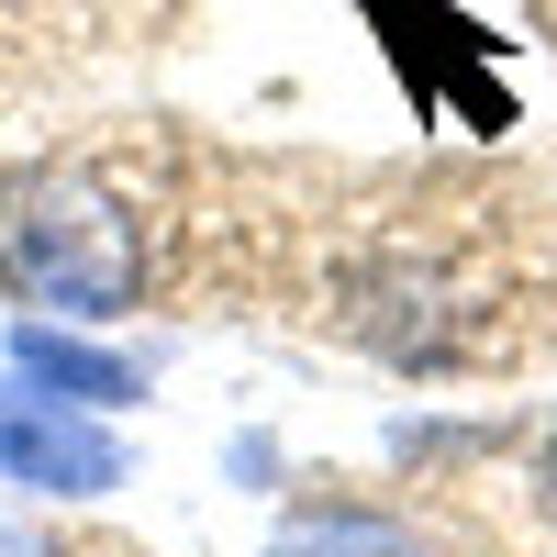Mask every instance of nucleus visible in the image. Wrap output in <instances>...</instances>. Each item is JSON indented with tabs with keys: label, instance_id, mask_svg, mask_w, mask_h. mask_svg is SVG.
<instances>
[{
	"label": "nucleus",
	"instance_id": "obj_1",
	"mask_svg": "<svg viewBox=\"0 0 557 557\" xmlns=\"http://www.w3.org/2000/svg\"><path fill=\"white\" fill-rule=\"evenodd\" d=\"M157 278L146 212L89 168H23L0 178V301L34 323H123Z\"/></svg>",
	"mask_w": 557,
	"mask_h": 557
},
{
	"label": "nucleus",
	"instance_id": "obj_5",
	"mask_svg": "<svg viewBox=\"0 0 557 557\" xmlns=\"http://www.w3.org/2000/svg\"><path fill=\"white\" fill-rule=\"evenodd\" d=\"M0 557H67L45 524H23V513H0Z\"/></svg>",
	"mask_w": 557,
	"mask_h": 557
},
{
	"label": "nucleus",
	"instance_id": "obj_3",
	"mask_svg": "<svg viewBox=\"0 0 557 557\" xmlns=\"http://www.w3.org/2000/svg\"><path fill=\"white\" fill-rule=\"evenodd\" d=\"M0 368H12L23 391H45V401L101 412V424H123V412L157 391L146 346H112V335H89V323H34V312H12V335H0Z\"/></svg>",
	"mask_w": 557,
	"mask_h": 557
},
{
	"label": "nucleus",
	"instance_id": "obj_4",
	"mask_svg": "<svg viewBox=\"0 0 557 557\" xmlns=\"http://www.w3.org/2000/svg\"><path fill=\"white\" fill-rule=\"evenodd\" d=\"M257 557H424V535H412L391 502H357V491H312L290 502V513L268 524Z\"/></svg>",
	"mask_w": 557,
	"mask_h": 557
},
{
	"label": "nucleus",
	"instance_id": "obj_6",
	"mask_svg": "<svg viewBox=\"0 0 557 557\" xmlns=\"http://www.w3.org/2000/svg\"><path fill=\"white\" fill-rule=\"evenodd\" d=\"M535 502L557 513V412H546V435H535Z\"/></svg>",
	"mask_w": 557,
	"mask_h": 557
},
{
	"label": "nucleus",
	"instance_id": "obj_2",
	"mask_svg": "<svg viewBox=\"0 0 557 557\" xmlns=\"http://www.w3.org/2000/svg\"><path fill=\"white\" fill-rule=\"evenodd\" d=\"M123 480H134L123 424H101L78 401H45V391H23L0 368V491H23V502H112Z\"/></svg>",
	"mask_w": 557,
	"mask_h": 557
}]
</instances>
